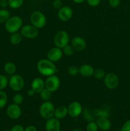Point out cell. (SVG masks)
I'll list each match as a JSON object with an SVG mask.
<instances>
[{
	"label": "cell",
	"instance_id": "cell-1",
	"mask_svg": "<svg viewBox=\"0 0 130 131\" xmlns=\"http://www.w3.org/2000/svg\"><path fill=\"white\" fill-rule=\"evenodd\" d=\"M37 70L40 74L46 77L55 75L58 70L54 63L48 59H42L38 61Z\"/></svg>",
	"mask_w": 130,
	"mask_h": 131
},
{
	"label": "cell",
	"instance_id": "cell-2",
	"mask_svg": "<svg viewBox=\"0 0 130 131\" xmlns=\"http://www.w3.org/2000/svg\"><path fill=\"white\" fill-rule=\"evenodd\" d=\"M23 26V20L20 17L15 15L10 17L5 23V27L6 30L10 33H14L20 30Z\"/></svg>",
	"mask_w": 130,
	"mask_h": 131
},
{
	"label": "cell",
	"instance_id": "cell-3",
	"mask_svg": "<svg viewBox=\"0 0 130 131\" xmlns=\"http://www.w3.org/2000/svg\"><path fill=\"white\" fill-rule=\"evenodd\" d=\"M55 107L50 101H44L39 108V113L42 118L45 120L51 118L54 116Z\"/></svg>",
	"mask_w": 130,
	"mask_h": 131
},
{
	"label": "cell",
	"instance_id": "cell-4",
	"mask_svg": "<svg viewBox=\"0 0 130 131\" xmlns=\"http://www.w3.org/2000/svg\"><path fill=\"white\" fill-rule=\"evenodd\" d=\"M31 24L38 29L43 28L47 23L45 15L40 11H34L30 15Z\"/></svg>",
	"mask_w": 130,
	"mask_h": 131
},
{
	"label": "cell",
	"instance_id": "cell-5",
	"mask_svg": "<svg viewBox=\"0 0 130 131\" xmlns=\"http://www.w3.org/2000/svg\"><path fill=\"white\" fill-rule=\"evenodd\" d=\"M70 41V37L68 33L64 30L59 31L55 35L54 38V43L56 47L62 49L67 46Z\"/></svg>",
	"mask_w": 130,
	"mask_h": 131
},
{
	"label": "cell",
	"instance_id": "cell-6",
	"mask_svg": "<svg viewBox=\"0 0 130 131\" xmlns=\"http://www.w3.org/2000/svg\"><path fill=\"white\" fill-rule=\"evenodd\" d=\"M25 84L24 79L19 74L11 75L8 79V85L14 92H19L23 89Z\"/></svg>",
	"mask_w": 130,
	"mask_h": 131
},
{
	"label": "cell",
	"instance_id": "cell-7",
	"mask_svg": "<svg viewBox=\"0 0 130 131\" xmlns=\"http://www.w3.org/2000/svg\"><path fill=\"white\" fill-rule=\"evenodd\" d=\"M61 81L57 75H52L47 77L45 81V87L52 93L56 92L59 88Z\"/></svg>",
	"mask_w": 130,
	"mask_h": 131
},
{
	"label": "cell",
	"instance_id": "cell-8",
	"mask_svg": "<svg viewBox=\"0 0 130 131\" xmlns=\"http://www.w3.org/2000/svg\"><path fill=\"white\" fill-rule=\"evenodd\" d=\"M20 33L23 37L26 38L33 39L38 35L39 31L37 28L32 24H25L22 26L20 29Z\"/></svg>",
	"mask_w": 130,
	"mask_h": 131
},
{
	"label": "cell",
	"instance_id": "cell-9",
	"mask_svg": "<svg viewBox=\"0 0 130 131\" xmlns=\"http://www.w3.org/2000/svg\"><path fill=\"white\" fill-rule=\"evenodd\" d=\"M104 84L108 89H115L118 86L119 84V76L113 72L108 73L106 74L104 78Z\"/></svg>",
	"mask_w": 130,
	"mask_h": 131
},
{
	"label": "cell",
	"instance_id": "cell-10",
	"mask_svg": "<svg viewBox=\"0 0 130 131\" xmlns=\"http://www.w3.org/2000/svg\"><path fill=\"white\" fill-rule=\"evenodd\" d=\"M68 114L72 118H76L82 113V106L80 102L73 101L68 106Z\"/></svg>",
	"mask_w": 130,
	"mask_h": 131
},
{
	"label": "cell",
	"instance_id": "cell-11",
	"mask_svg": "<svg viewBox=\"0 0 130 131\" xmlns=\"http://www.w3.org/2000/svg\"><path fill=\"white\" fill-rule=\"evenodd\" d=\"M73 14L72 8L68 6H62L57 12V17L62 22H67L71 19Z\"/></svg>",
	"mask_w": 130,
	"mask_h": 131
},
{
	"label": "cell",
	"instance_id": "cell-12",
	"mask_svg": "<svg viewBox=\"0 0 130 131\" xmlns=\"http://www.w3.org/2000/svg\"><path fill=\"white\" fill-rule=\"evenodd\" d=\"M22 114V110L19 105L11 104L8 106L6 109V115L10 118L16 120L20 118Z\"/></svg>",
	"mask_w": 130,
	"mask_h": 131
},
{
	"label": "cell",
	"instance_id": "cell-13",
	"mask_svg": "<svg viewBox=\"0 0 130 131\" xmlns=\"http://www.w3.org/2000/svg\"><path fill=\"white\" fill-rule=\"evenodd\" d=\"M62 55H63V52L62 49L54 47L51 48L47 52V59L50 60L52 62L56 63L62 58Z\"/></svg>",
	"mask_w": 130,
	"mask_h": 131
},
{
	"label": "cell",
	"instance_id": "cell-14",
	"mask_svg": "<svg viewBox=\"0 0 130 131\" xmlns=\"http://www.w3.org/2000/svg\"><path fill=\"white\" fill-rule=\"evenodd\" d=\"M71 45L75 51L77 52H81L83 51L85 48H86L87 43L86 41L84 38L81 37H73L71 41Z\"/></svg>",
	"mask_w": 130,
	"mask_h": 131
},
{
	"label": "cell",
	"instance_id": "cell-15",
	"mask_svg": "<svg viewBox=\"0 0 130 131\" xmlns=\"http://www.w3.org/2000/svg\"><path fill=\"white\" fill-rule=\"evenodd\" d=\"M45 129L46 131H60L61 123L59 120L55 117L47 120L45 124Z\"/></svg>",
	"mask_w": 130,
	"mask_h": 131
},
{
	"label": "cell",
	"instance_id": "cell-16",
	"mask_svg": "<svg viewBox=\"0 0 130 131\" xmlns=\"http://www.w3.org/2000/svg\"><path fill=\"white\" fill-rule=\"evenodd\" d=\"M45 87V81L41 78H36L31 83V89L35 93H40Z\"/></svg>",
	"mask_w": 130,
	"mask_h": 131
},
{
	"label": "cell",
	"instance_id": "cell-17",
	"mask_svg": "<svg viewBox=\"0 0 130 131\" xmlns=\"http://www.w3.org/2000/svg\"><path fill=\"white\" fill-rule=\"evenodd\" d=\"M96 124L98 128L103 131H108L110 129L112 124L108 118L99 117L96 120Z\"/></svg>",
	"mask_w": 130,
	"mask_h": 131
},
{
	"label": "cell",
	"instance_id": "cell-18",
	"mask_svg": "<svg viewBox=\"0 0 130 131\" xmlns=\"http://www.w3.org/2000/svg\"><path fill=\"white\" fill-rule=\"evenodd\" d=\"M94 71V68L89 64H83L79 67V74L84 78L93 76Z\"/></svg>",
	"mask_w": 130,
	"mask_h": 131
},
{
	"label": "cell",
	"instance_id": "cell-19",
	"mask_svg": "<svg viewBox=\"0 0 130 131\" xmlns=\"http://www.w3.org/2000/svg\"><path fill=\"white\" fill-rule=\"evenodd\" d=\"M68 115V107L63 105H61L55 109L54 116L59 120H61V119L64 118Z\"/></svg>",
	"mask_w": 130,
	"mask_h": 131
},
{
	"label": "cell",
	"instance_id": "cell-20",
	"mask_svg": "<svg viewBox=\"0 0 130 131\" xmlns=\"http://www.w3.org/2000/svg\"><path fill=\"white\" fill-rule=\"evenodd\" d=\"M22 35L19 32L11 33V36L10 37V43L12 45H14V46L19 45L22 42Z\"/></svg>",
	"mask_w": 130,
	"mask_h": 131
},
{
	"label": "cell",
	"instance_id": "cell-21",
	"mask_svg": "<svg viewBox=\"0 0 130 131\" xmlns=\"http://www.w3.org/2000/svg\"><path fill=\"white\" fill-rule=\"evenodd\" d=\"M4 70L8 75H14L16 72L17 67L13 62H7L4 65Z\"/></svg>",
	"mask_w": 130,
	"mask_h": 131
},
{
	"label": "cell",
	"instance_id": "cell-22",
	"mask_svg": "<svg viewBox=\"0 0 130 131\" xmlns=\"http://www.w3.org/2000/svg\"><path fill=\"white\" fill-rule=\"evenodd\" d=\"M10 17V13L5 8L0 9V23H5Z\"/></svg>",
	"mask_w": 130,
	"mask_h": 131
},
{
	"label": "cell",
	"instance_id": "cell-23",
	"mask_svg": "<svg viewBox=\"0 0 130 131\" xmlns=\"http://www.w3.org/2000/svg\"><path fill=\"white\" fill-rule=\"evenodd\" d=\"M24 3V0H8V6L12 9H18Z\"/></svg>",
	"mask_w": 130,
	"mask_h": 131
},
{
	"label": "cell",
	"instance_id": "cell-24",
	"mask_svg": "<svg viewBox=\"0 0 130 131\" xmlns=\"http://www.w3.org/2000/svg\"><path fill=\"white\" fill-rule=\"evenodd\" d=\"M94 116L96 117H105L108 118L110 116V113L108 111L106 110H103V109H97L94 112Z\"/></svg>",
	"mask_w": 130,
	"mask_h": 131
},
{
	"label": "cell",
	"instance_id": "cell-25",
	"mask_svg": "<svg viewBox=\"0 0 130 131\" xmlns=\"http://www.w3.org/2000/svg\"><path fill=\"white\" fill-rule=\"evenodd\" d=\"M40 98L43 100V101H50L52 97V92H50L49 90L45 88L42 92L40 93Z\"/></svg>",
	"mask_w": 130,
	"mask_h": 131
},
{
	"label": "cell",
	"instance_id": "cell-26",
	"mask_svg": "<svg viewBox=\"0 0 130 131\" xmlns=\"http://www.w3.org/2000/svg\"><path fill=\"white\" fill-rule=\"evenodd\" d=\"M8 102L7 94L4 91L0 90V109H3L6 106Z\"/></svg>",
	"mask_w": 130,
	"mask_h": 131
},
{
	"label": "cell",
	"instance_id": "cell-27",
	"mask_svg": "<svg viewBox=\"0 0 130 131\" xmlns=\"http://www.w3.org/2000/svg\"><path fill=\"white\" fill-rule=\"evenodd\" d=\"M83 112V116H84V118L85 119L86 121L87 122H93L94 120V113H92L90 112V110L89 109H85L84 111H82Z\"/></svg>",
	"mask_w": 130,
	"mask_h": 131
},
{
	"label": "cell",
	"instance_id": "cell-28",
	"mask_svg": "<svg viewBox=\"0 0 130 131\" xmlns=\"http://www.w3.org/2000/svg\"><path fill=\"white\" fill-rule=\"evenodd\" d=\"M8 85V79L5 75H0V90H3Z\"/></svg>",
	"mask_w": 130,
	"mask_h": 131
},
{
	"label": "cell",
	"instance_id": "cell-29",
	"mask_svg": "<svg viewBox=\"0 0 130 131\" xmlns=\"http://www.w3.org/2000/svg\"><path fill=\"white\" fill-rule=\"evenodd\" d=\"M62 49L63 54H64L67 56H72L75 51V49H73V47H72V46L69 44H68L67 46H65V47H64V48H62Z\"/></svg>",
	"mask_w": 130,
	"mask_h": 131
},
{
	"label": "cell",
	"instance_id": "cell-30",
	"mask_svg": "<svg viewBox=\"0 0 130 131\" xmlns=\"http://www.w3.org/2000/svg\"><path fill=\"white\" fill-rule=\"evenodd\" d=\"M106 74L105 72L103 69H96L94 70V74H93V76L98 79H101L102 78H104Z\"/></svg>",
	"mask_w": 130,
	"mask_h": 131
},
{
	"label": "cell",
	"instance_id": "cell-31",
	"mask_svg": "<svg viewBox=\"0 0 130 131\" xmlns=\"http://www.w3.org/2000/svg\"><path fill=\"white\" fill-rule=\"evenodd\" d=\"M24 101V97H23L22 95L20 94L19 93H17L13 96L12 101L13 103L17 105L21 104Z\"/></svg>",
	"mask_w": 130,
	"mask_h": 131
},
{
	"label": "cell",
	"instance_id": "cell-32",
	"mask_svg": "<svg viewBox=\"0 0 130 131\" xmlns=\"http://www.w3.org/2000/svg\"><path fill=\"white\" fill-rule=\"evenodd\" d=\"M98 129L99 128H98L96 122L94 121L89 122L86 126L87 131H98Z\"/></svg>",
	"mask_w": 130,
	"mask_h": 131
},
{
	"label": "cell",
	"instance_id": "cell-33",
	"mask_svg": "<svg viewBox=\"0 0 130 131\" xmlns=\"http://www.w3.org/2000/svg\"><path fill=\"white\" fill-rule=\"evenodd\" d=\"M68 73L69 75H71V76H75L78 74H79V68L75 65L70 66L68 69Z\"/></svg>",
	"mask_w": 130,
	"mask_h": 131
},
{
	"label": "cell",
	"instance_id": "cell-34",
	"mask_svg": "<svg viewBox=\"0 0 130 131\" xmlns=\"http://www.w3.org/2000/svg\"><path fill=\"white\" fill-rule=\"evenodd\" d=\"M52 6L54 9L59 10L62 6V2L61 0H54L52 3Z\"/></svg>",
	"mask_w": 130,
	"mask_h": 131
},
{
	"label": "cell",
	"instance_id": "cell-35",
	"mask_svg": "<svg viewBox=\"0 0 130 131\" xmlns=\"http://www.w3.org/2000/svg\"><path fill=\"white\" fill-rule=\"evenodd\" d=\"M109 5L112 8H117L121 4V0H108Z\"/></svg>",
	"mask_w": 130,
	"mask_h": 131
},
{
	"label": "cell",
	"instance_id": "cell-36",
	"mask_svg": "<svg viewBox=\"0 0 130 131\" xmlns=\"http://www.w3.org/2000/svg\"><path fill=\"white\" fill-rule=\"evenodd\" d=\"M86 1L88 5L90 6H93V7L98 6L101 2V0H86Z\"/></svg>",
	"mask_w": 130,
	"mask_h": 131
},
{
	"label": "cell",
	"instance_id": "cell-37",
	"mask_svg": "<svg viewBox=\"0 0 130 131\" xmlns=\"http://www.w3.org/2000/svg\"><path fill=\"white\" fill-rule=\"evenodd\" d=\"M121 131H130V120L125 122L124 124L122 126Z\"/></svg>",
	"mask_w": 130,
	"mask_h": 131
},
{
	"label": "cell",
	"instance_id": "cell-38",
	"mask_svg": "<svg viewBox=\"0 0 130 131\" xmlns=\"http://www.w3.org/2000/svg\"><path fill=\"white\" fill-rule=\"evenodd\" d=\"M10 131H24V128L23 127L22 125L17 124L13 126Z\"/></svg>",
	"mask_w": 130,
	"mask_h": 131
},
{
	"label": "cell",
	"instance_id": "cell-39",
	"mask_svg": "<svg viewBox=\"0 0 130 131\" xmlns=\"http://www.w3.org/2000/svg\"><path fill=\"white\" fill-rule=\"evenodd\" d=\"M0 6L1 8H6L7 6H8V0H1Z\"/></svg>",
	"mask_w": 130,
	"mask_h": 131
},
{
	"label": "cell",
	"instance_id": "cell-40",
	"mask_svg": "<svg viewBox=\"0 0 130 131\" xmlns=\"http://www.w3.org/2000/svg\"><path fill=\"white\" fill-rule=\"evenodd\" d=\"M24 131H38L36 127L34 125H29L25 129H24Z\"/></svg>",
	"mask_w": 130,
	"mask_h": 131
},
{
	"label": "cell",
	"instance_id": "cell-41",
	"mask_svg": "<svg viewBox=\"0 0 130 131\" xmlns=\"http://www.w3.org/2000/svg\"><path fill=\"white\" fill-rule=\"evenodd\" d=\"M34 93H34V92L32 89L28 90V92H27V94H28V95L29 96V97H33L34 95Z\"/></svg>",
	"mask_w": 130,
	"mask_h": 131
},
{
	"label": "cell",
	"instance_id": "cell-42",
	"mask_svg": "<svg viewBox=\"0 0 130 131\" xmlns=\"http://www.w3.org/2000/svg\"><path fill=\"white\" fill-rule=\"evenodd\" d=\"M74 3H77V4H80V3H84L85 0H72Z\"/></svg>",
	"mask_w": 130,
	"mask_h": 131
},
{
	"label": "cell",
	"instance_id": "cell-43",
	"mask_svg": "<svg viewBox=\"0 0 130 131\" xmlns=\"http://www.w3.org/2000/svg\"><path fill=\"white\" fill-rule=\"evenodd\" d=\"M73 131H83V130H82V129H79V128H76V129H74V130H73Z\"/></svg>",
	"mask_w": 130,
	"mask_h": 131
},
{
	"label": "cell",
	"instance_id": "cell-44",
	"mask_svg": "<svg viewBox=\"0 0 130 131\" xmlns=\"http://www.w3.org/2000/svg\"><path fill=\"white\" fill-rule=\"evenodd\" d=\"M3 131H10V130H7V129H5V130H3Z\"/></svg>",
	"mask_w": 130,
	"mask_h": 131
},
{
	"label": "cell",
	"instance_id": "cell-45",
	"mask_svg": "<svg viewBox=\"0 0 130 131\" xmlns=\"http://www.w3.org/2000/svg\"><path fill=\"white\" fill-rule=\"evenodd\" d=\"M120 131H121V130H120Z\"/></svg>",
	"mask_w": 130,
	"mask_h": 131
},
{
	"label": "cell",
	"instance_id": "cell-46",
	"mask_svg": "<svg viewBox=\"0 0 130 131\" xmlns=\"http://www.w3.org/2000/svg\"><path fill=\"white\" fill-rule=\"evenodd\" d=\"M0 1H1V0H0Z\"/></svg>",
	"mask_w": 130,
	"mask_h": 131
}]
</instances>
